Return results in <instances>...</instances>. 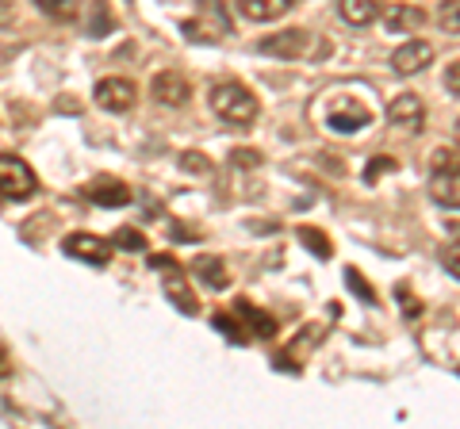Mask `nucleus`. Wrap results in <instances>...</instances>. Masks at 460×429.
I'll list each match as a JSON object with an SVG mask.
<instances>
[{
  "label": "nucleus",
  "instance_id": "f257e3e1",
  "mask_svg": "<svg viewBox=\"0 0 460 429\" xmlns=\"http://www.w3.org/2000/svg\"><path fill=\"white\" fill-rule=\"evenodd\" d=\"M211 111H215V116H219L223 123L242 127V131H246V127H253L261 104H257V96L246 89V84L223 81V84H215V89H211Z\"/></svg>",
  "mask_w": 460,
  "mask_h": 429
},
{
  "label": "nucleus",
  "instance_id": "f03ea898",
  "mask_svg": "<svg viewBox=\"0 0 460 429\" xmlns=\"http://www.w3.org/2000/svg\"><path fill=\"white\" fill-rule=\"evenodd\" d=\"M39 192L35 169L16 153H0V196L4 199H31Z\"/></svg>",
  "mask_w": 460,
  "mask_h": 429
},
{
  "label": "nucleus",
  "instance_id": "7ed1b4c3",
  "mask_svg": "<svg viewBox=\"0 0 460 429\" xmlns=\"http://www.w3.org/2000/svg\"><path fill=\"white\" fill-rule=\"evenodd\" d=\"M368 123H372V111L349 96H338L334 104L326 108V127L338 135H357V131H365Z\"/></svg>",
  "mask_w": 460,
  "mask_h": 429
},
{
  "label": "nucleus",
  "instance_id": "20e7f679",
  "mask_svg": "<svg viewBox=\"0 0 460 429\" xmlns=\"http://www.w3.org/2000/svg\"><path fill=\"white\" fill-rule=\"evenodd\" d=\"M62 253H66V257H74V261H84V265L104 268V265L111 261V241L96 238V234H69V238L62 241Z\"/></svg>",
  "mask_w": 460,
  "mask_h": 429
},
{
  "label": "nucleus",
  "instance_id": "39448f33",
  "mask_svg": "<svg viewBox=\"0 0 460 429\" xmlns=\"http://www.w3.org/2000/svg\"><path fill=\"white\" fill-rule=\"evenodd\" d=\"M93 96H96V104L104 108V111H131L138 89L127 77H104V81L96 84Z\"/></svg>",
  "mask_w": 460,
  "mask_h": 429
},
{
  "label": "nucleus",
  "instance_id": "423d86ee",
  "mask_svg": "<svg viewBox=\"0 0 460 429\" xmlns=\"http://www.w3.org/2000/svg\"><path fill=\"white\" fill-rule=\"evenodd\" d=\"M434 62V47L426 39H411L392 54V69L399 77H411V74H422V69Z\"/></svg>",
  "mask_w": 460,
  "mask_h": 429
},
{
  "label": "nucleus",
  "instance_id": "0eeeda50",
  "mask_svg": "<svg viewBox=\"0 0 460 429\" xmlns=\"http://www.w3.org/2000/svg\"><path fill=\"white\" fill-rule=\"evenodd\" d=\"M307 42H311V35H304V31H277V35L257 42V50L269 54V58H307L304 54Z\"/></svg>",
  "mask_w": 460,
  "mask_h": 429
},
{
  "label": "nucleus",
  "instance_id": "6e6552de",
  "mask_svg": "<svg viewBox=\"0 0 460 429\" xmlns=\"http://www.w3.org/2000/svg\"><path fill=\"white\" fill-rule=\"evenodd\" d=\"M429 196L438 199L441 207H460V165H434V177H429Z\"/></svg>",
  "mask_w": 460,
  "mask_h": 429
},
{
  "label": "nucleus",
  "instance_id": "1a4fd4ad",
  "mask_svg": "<svg viewBox=\"0 0 460 429\" xmlns=\"http://www.w3.org/2000/svg\"><path fill=\"white\" fill-rule=\"evenodd\" d=\"M150 92H154V100L162 108H184L192 100L189 81H184L181 74H157L154 84H150Z\"/></svg>",
  "mask_w": 460,
  "mask_h": 429
},
{
  "label": "nucleus",
  "instance_id": "9d476101",
  "mask_svg": "<svg viewBox=\"0 0 460 429\" xmlns=\"http://www.w3.org/2000/svg\"><path fill=\"white\" fill-rule=\"evenodd\" d=\"M84 196H89L96 207H127L131 204V188L115 177H96L89 188H84Z\"/></svg>",
  "mask_w": 460,
  "mask_h": 429
},
{
  "label": "nucleus",
  "instance_id": "9b49d317",
  "mask_svg": "<svg viewBox=\"0 0 460 429\" xmlns=\"http://www.w3.org/2000/svg\"><path fill=\"white\" fill-rule=\"evenodd\" d=\"M422 23H426V12L419 4H392V8H384V31L407 35V31H419Z\"/></svg>",
  "mask_w": 460,
  "mask_h": 429
},
{
  "label": "nucleus",
  "instance_id": "f8f14e48",
  "mask_svg": "<svg viewBox=\"0 0 460 429\" xmlns=\"http://www.w3.org/2000/svg\"><path fill=\"white\" fill-rule=\"evenodd\" d=\"M387 119L399 123V127H414V131H419L422 119H426V104L414 92H402V96L392 100V108H387Z\"/></svg>",
  "mask_w": 460,
  "mask_h": 429
},
{
  "label": "nucleus",
  "instance_id": "ddd939ff",
  "mask_svg": "<svg viewBox=\"0 0 460 429\" xmlns=\"http://www.w3.org/2000/svg\"><path fill=\"white\" fill-rule=\"evenodd\" d=\"M192 276L204 284V288H211V292H226V284H230L226 265L219 261V257H211V253L196 257V261H192Z\"/></svg>",
  "mask_w": 460,
  "mask_h": 429
},
{
  "label": "nucleus",
  "instance_id": "4468645a",
  "mask_svg": "<svg viewBox=\"0 0 460 429\" xmlns=\"http://www.w3.org/2000/svg\"><path fill=\"white\" fill-rule=\"evenodd\" d=\"M338 12H341V20H345V23L368 27V23L384 12V0H338Z\"/></svg>",
  "mask_w": 460,
  "mask_h": 429
},
{
  "label": "nucleus",
  "instance_id": "2eb2a0df",
  "mask_svg": "<svg viewBox=\"0 0 460 429\" xmlns=\"http://www.w3.org/2000/svg\"><path fill=\"white\" fill-rule=\"evenodd\" d=\"M234 314H238V319H246V330H250L253 337H272V334H277V319H272V314H265V311H257L250 299H238Z\"/></svg>",
  "mask_w": 460,
  "mask_h": 429
},
{
  "label": "nucleus",
  "instance_id": "dca6fc26",
  "mask_svg": "<svg viewBox=\"0 0 460 429\" xmlns=\"http://www.w3.org/2000/svg\"><path fill=\"white\" fill-rule=\"evenodd\" d=\"M238 8L257 23H269V20H280L292 8V0H238Z\"/></svg>",
  "mask_w": 460,
  "mask_h": 429
},
{
  "label": "nucleus",
  "instance_id": "f3484780",
  "mask_svg": "<svg viewBox=\"0 0 460 429\" xmlns=\"http://www.w3.org/2000/svg\"><path fill=\"white\" fill-rule=\"evenodd\" d=\"M165 292H169V299H172V303H177L184 314H196V299H192L189 288H184L181 265H169V268H165Z\"/></svg>",
  "mask_w": 460,
  "mask_h": 429
},
{
  "label": "nucleus",
  "instance_id": "a211bd4d",
  "mask_svg": "<svg viewBox=\"0 0 460 429\" xmlns=\"http://www.w3.org/2000/svg\"><path fill=\"white\" fill-rule=\"evenodd\" d=\"M299 238H304V246H307L314 257H323V261H326L330 253H334V246H330V238H326L323 231H314V226H299Z\"/></svg>",
  "mask_w": 460,
  "mask_h": 429
},
{
  "label": "nucleus",
  "instance_id": "6ab92c4d",
  "mask_svg": "<svg viewBox=\"0 0 460 429\" xmlns=\"http://www.w3.org/2000/svg\"><path fill=\"white\" fill-rule=\"evenodd\" d=\"M35 4H39L42 12H47L50 20H74L81 0H35Z\"/></svg>",
  "mask_w": 460,
  "mask_h": 429
},
{
  "label": "nucleus",
  "instance_id": "aec40b11",
  "mask_svg": "<svg viewBox=\"0 0 460 429\" xmlns=\"http://www.w3.org/2000/svg\"><path fill=\"white\" fill-rule=\"evenodd\" d=\"M111 241H115V246H119L123 253H142V250H146V238H142L135 226H119Z\"/></svg>",
  "mask_w": 460,
  "mask_h": 429
},
{
  "label": "nucleus",
  "instance_id": "412c9836",
  "mask_svg": "<svg viewBox=\"0 0 460 429\" xmlns=\"http://www.w3.org/2000/svg\"><path fill=\"white\" fill-rule=\"evenodd\" d=\"M215 330H223L230 341H238V346H246L250 341V330L238 319H230V314H215Z\"/></svg>",
  "mask_w": 460,
  "mask_h": 429
},
{
  "label": "nucleus",
  "instance_id": "4be33fe9",
  "mask_svg": "<svg viewBox=\"0 0 460 429\" xmlns=\"http://www.w3.org/2000/svg\"><path fill=\"white\" fill-rule=\"evenodd\" d=\"M438 20H441L445 35H460V0H445L441 12H438Z\"/></svg>",
  "mask_w": 460,
  "mask_h": 429
},
{
  "label": "nucleus",
  "instance_id": "5701e85b",
  "mask_svg": "<svg viewBox=\"0 0 460 429\" xmlns=\"http://www.w3.org/2000/svg\"><path fill=\"white\" fill-rule=\"evenodd\" d=\"M104 31H111V16H108V8L96 0V4H93V23H89V35H93V39H100Z\"/></svg>",
  "mask_w": 460,
  "mask_h": 429
},
{
  "label": "nucleus",
  "instance_id": "b1692460",
  "mask_svg": "<svg viewBox=\"0 0 460 429\" xmlns=\"http://www.w3.org/2000/svg\"><path fill=\"white\" fill-rule=\"evenodd\" d=\"M345 284H349V288H353L357 295H361V299H365V303H376V292H372V288H368V284H365V276H361V273H357V268H349V273H345Z\"/></svg>",
  "mask_w": 460,
  "mask_h": 429
},
{
  "label": "nucleus",
  "instance_id": "393cba45",
  "mask_svg": "<svg viewBox=\"0 0 460 429\" xmlns=\"http://www.w3.org/2000/svg\"><path fill=\"white\" fill-rule=\"evenodd\" d=\"M395 295L402 299V314H407V319H419V314H422V303H419V299H411L407 284H399V288H395Z\"/></svg>",
  "mask_w": 460,
  "mask_h": 429
},
{
  "label": "nucleus",
  "instance_id": "a878e982",
  "mask_svg": "<svg viewBox=\"0 0 460 429\" xmlns=\"http://www.w3.org/2000/svg\"><path fill=\"white\" fill-rule=\"evenodd\" d=\"M392 169H395V162H392V157H376V162H372V165L365 169V180L372 184V180H376L380 173H392Z\"/></svg>",
  "mask_w": 460,
  "mask_h": 429
},
{
  "label": "nucleus",
  "instance_id": "bb28decb",
  "mask_svg": "<svg viewBox=\"0 0 460 429\" xmlns=\"http://www.w3.org/2000/svg\"><path fill=\"white\" fill-rule=\"evenodd\" d=\"M445 89L460 100V62H453L449 69H445Z\"/></svg>",
  "mask_w": 460,
  "mask_h": 429
},
{
  "label": "nucleus",
  "instance_id": "cd10ccee",
  "mask_svg": "<svg viewBox=\"0 0 460 429\" xmlns=\"http://www.w3.org/2000/svg\"><path fill=\"white\" fill-rule=\"evenodd\" d=\"M441 261H445V268H449V273L460 280V250H456V246H453V250H445Z\"/></svg>",
  "mask_w": 460,
  "mask_h": 429
},
{
  "label": "nucleus",
  "instance_id": "c85d7f7f",
  "mask_svg": "<svg viewBox=\"0 0 460 429\" xmlns=\"http://www.w3.org/2000/svg\"><path fill=\"white\" fill-rule=\"evenodd\" d=\"M181 165H184V169H199V173H208V169H211V165H208V157H196V153H184V157H181Z\"/></svg>",
  "mask_w": 460,
  "mask_h": 429
},
{
  "label": "nucleus",
  "instance_id": "c756f323",
  "mask_svg": "<svg viewBox=\"0 0 460 429\" xmlns=\"http://www.w3.org/2000/svg\"><path fill=\"white\" fill-rule=\"evenodd\" d=\"M12 20H16V4H12V0H0V27H12Z\"/></svg>",
  "mask_w": 460,
  "mask_h": 429
},
{
  "label": "nucleus",
  "instance_id": "7c9ffc66",
  "mask_svg": "<svg viewBox=\"0 0 460 429\" xmlns=\"http://www.w3.org/2000/svg\"><path fill=\"white\" fill-rule=\"evenodd\" d=\"M169 265H177L169 253H154V257H150V268H169Z\"/></svg>",
  "mask_w": 460,
  "mask_h": 429
},
{
  "label": "nucleus",
  "instance_id": "2f4dec72",
  "mask_svg": "<svg viewBox=\"0 0 460 429\" xmlns=\"http://www.w3.org/2000/svg\"><path fill=\"white\" fill-rule=\"evenodd\" d=\"M4 376H8V356L0 353V380H4Z\"/></svg>",
  "mask_w": 460,
  "mask_h": 429
},
{
  "label": "nucleus",
  "instance_id": "473e14b6",
  "mask_svg": "<svg viewBox=\"0 0 460 429\" xmlns=\"http://www.w3.org/2000/svg\"><path fill=\"white\" fill-rule=\"evenodd\" d=\"M449 234H453V238H460V223H449Z\"/></svg>",
  "mask_w": 460,
  "mask_h": 429
},
{
  "label": "nucleus",
  "instance_id": "72a5a7b5",
  "mask_svg": "<svg viewBox=\"0 0 460 429\" xmlns=\"http://www.w3.org/2000/svg\"><path fill=\"white\" fill-rule=\"evenodd\" d=\"M456 138H460V119H456Z\"/></svg>",
  "mask_w": 460,
  "mask_h": 429
}]
</instances>
